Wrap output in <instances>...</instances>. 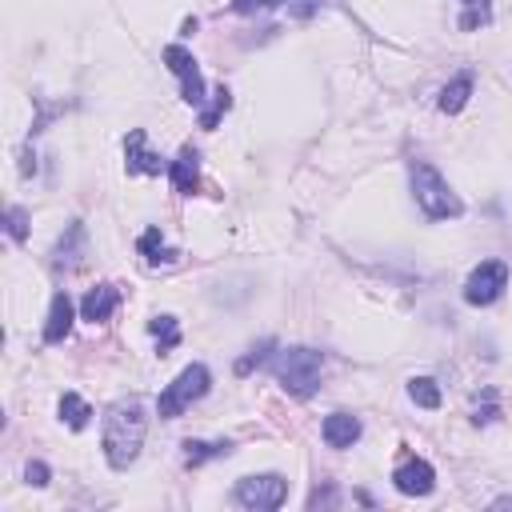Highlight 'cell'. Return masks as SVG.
I'll return each mask as SVG.
<instances>
[{
	"label": "cell",
	"instance_id": "obj_1",
	"mask_svg": "<svg viewBox=\"0 0 512 512\" xmlns=\"http://www.w3.org/2000/svg\"><path fill=\"white\" fill-rule=\"evenodd\" d=\"M144 432H148L144 400H136V396L116 400V404L108 408V416H104V436H100V444H104V460H108L116 472H124V468L140 456V448H144Z\"/></svg>",
	"mask_w": 512,
	"mask_h": 512
},
{
	"label": "cell",
	"instance_id": "obj_2",
	"mask_svg": "<svg viewBox=\"0 0 512 512\" xmlns=\"http://www.w3.org/2000/svg\"><path fill=\"white\" fill-rule=\"evenodd\" d=\"M408 180H412V196H416V204H420V212H424L428 220H456V216L464 212L460 196L448 188V180H444L428 160H412Z\"/></svg>",
	"mask_w": 512,
	"mask_h": 512
},
{
	"label": "cell",
	"instance_id": "obj_3",
	"mask_svg": "<svg viewBox=\"0 0 512 512\" xmlns=\"http://www.w3.org/2000/svg\"><path fill=\"white\" fill-rule=\"evenodd\" d=\"M272 372L280 380V388L296 400H308L320 388V372H324V356L316 348H284L272 360Z\"/></svg>",
	"mask_w": 512,
	"mask_h": 512
},
{
	"label": "cell",
	"instance_id": "obj_4",
	"mask_svg": "<svg viewBox=\"0 0 512 512\" xmlns=\"http://www.w3.org/2000/svg\"><path fill=\"white\" fill-rule=\"evenodd\" d=\"M208 384H212V372H208L204 364H188V368L160 392V400H156L160 420H176L192 400H200V396L208 392Z\"/></svg>",
	"mask_w": 512,
	"mask_h": 512
},
{
	"label": "cell",
	"instance_id": "obj_5",
	"mask_svg": "<svg viewBox=\"0 0 512 512\" xmlns=\"http://www.w3.org/2000/svg\"><path fill=\"white\" fill-rule=\"evenodd\" d=\"M288 496V480L280 472H260V476H244L236 484V504L252 508V512H272L280 508Z\"/></svg>",
	"mask_w": 512,
	"mask_h": 512
},
{
	"label": "cell",
	"instance_id": "obj_6",
	"mask_svg": "<svg viewBox=\"0 0 512 512\" xmlns=\"http://www.w3.org/2000/svg\"><path fill=\"white\" fill-rule=\"evenodd\" d=\"M508 288V264L504 260H484L480 268H472V276L464 280V300L476 308H488L500 300V292Z\"/></svg>",
	"mask_w": 512,
	"mask_h": 512
},
{
	"label": "cell",
	"instance_id": "obj_7",
	"mask_svg": "<svg viewBox=\"0 0 512 512\" xmlns=\"http://www.w3.org/2000/svg\"><path fill=\"white\" fill-rule=\"evenodd\" d=\"M164 64H168V72L180 80V100L192 104V108H200V104H204V76H200L192 52H188L184 44H168V48H164Z\"/></svg>",
	"mask_w": 512,
	"mask_h": 512
},
{
	"label": "cell",
	"instance_id": "obj_8",
	"mask_svg": "<svg viewBox=\"0 0 512 512\" xmlns=\"http://www.w3.org/2000/svg\"><path fill=\"white\" fill-rule=\"evenodd\" d=\"M392 484H396V492H404V496H428V492L436 488V472H432L428 460L412 456V460H404V464L392 472Z\"/></svg>",
	"mask_w": 512,
	"mask_h": 512
},
{
	"label": "cell",
	"instance_id": "obj_9",
	"mask_svg": "<svg viewBox=\"0 0 512 512\" xmlns=\"http://www.w3.org/2000/svg\"><path fill=\"white\" fill-rule=\"evenodd\" d=\"M124 168H128V176H160L164 172V160L144 148V132L140 128H132L124 136Z\"/></svg>",
	"mask_w": 512,
	"mask_h": 512
},
{
	"label": "cell",
	"instance_id": "obj_10",
	"mask_svg": "<svg viewBox=\"0 0 512 512\" xmlns=\"http://www.w3.org/2000/svg\"><path fill=\"white\" fill-rule=\"evenodd\" d=\"M168 180H172V188H176L180 196H192V192L200 188V152H196L192 144H184V148L176 152V160L168 164Z\"/></svg>",
	"mask_w": 512,
	"mask_h": 512
},
{
	"label": "cell",
	"instance_id": "obj_11",
	"mask_svg": "<svg viewBox=\"0 0 512 512\" xmlns=\"http://www.w3.org/2000/svg\"><path fill=\"white\" fill-rule=\"evenodd\" d=\"M116 304H120V288H112V284H96V288L84 292V300H80V316L92 320V324H100V320H108V316L116 312Z\"/></svg>",
	"mask_w": 512,
	"mask_h": 512
},
{
	"label": "cell",
	"instance_id": "obj_12",
	"mask_svg": "<svg viewBox=\"0 0 512 512\" xmlns=\"http://www.w3.org/2000/svg\"><path fill=\"white\" fill-rule=\"evenodd\" d=\"M324 444L328 448H352L356 440H360V420L352 416V412H332V416H324Z\"/></svg>",
	"mask_w": 512,
	"mask_h": 512
},
{
	"label": "cell",
	"instance_id": "obj_13",
	"mask_svg": "<svg viewBox=\"0 0 512 512\" xmlns=\"http://www.w3.org/2000/svg\"><path fill=\"white\" fill-rule=\"evenodd\" d=\"M72 332V300L68 292H56L48 304V320H44V344H60Z\"/></svg>",
	"mask_w": 512,
	"mask_h": 512
},
{
	"label": "cell",
	"instance_id": "obj_14",
	"mask_svg": "<svg viewBox=\"0 0 512 512\" xmlns=\"http://www.w3.org/2000/svg\"><path fill=\"white\" fill-rule=\"evenodd\" d=\"M228 452H232V440H188L184 444V464L200 468L204 460H216V456H228Z\"/></svg>",
	"mask_w": 512,
	"mask_h": 512
},
{
	"label": "cell",
	"instance_id": "obj_15",
	"mask_svg": "<svg viewBox=\"0 0 512 512\" xmlns=\"http://www.w3.org/2000/svg\"><path fill=\"white\" fill-rule=\"evenodd\" d=\"M468 96H472V76L464 72V76H456L452 84H444V92H440V100H436V108L452 116V112H460V108L468 104Z\"/></svg>",
	"mask_w": 512,
	"mask_h": 512
},
{
	"label": "cell",
	"instance_id": "obj_16",
	"mask_svg": "<svg viewBox=\"0 0 512 512\" xmlns=\"http://www.w3.org/2000/svg\"><path fill=\"white\" fill-rule=\"evenodd\" d=\"M148 332L156 336V352H160V356H168V352L180 344V328H176L172 316H152V320H148Z\"/></svg>",
	"mask_w": 512,
	"mask_h": 512
},
{
	"label": "cell",
	"instance_id": "obj_17",
	"mask_svg": "<svg viewBox=\"0 0 512 512\" xmlns=\"http://www.w3.org/2000/svg\"><path fill=\"white\" fill-rule=\"evenodd\" d=\"M88 416H92V408H88L76 392H64V396H60V420H64L68 428H76V432H80V428L88 424Z\"/></svg>",
	"mask_w": 512,
	"mask_h": 512
},
{
	"label": "cell",
	"instance_id": "obj_18",
	"mask_svg": "<svg viewBox=\"0 0 512 512\" xmlns=\"http://www.w3.org/2000/svg\"><path fill=\"white\" fill-rule=\"evenodd\" d=\"M140 252H144V260H148V264H172V260H176V252H172V248H164L160 228H148V232L140 236Z\"/></svg>",
	"mask_w": 512,
	"mask_h": 512
},
{
	"label": "cell",
	"instance_id": "obj_19",
	"mask_svg": "<svg viewBox=\"0 0 512 512\" xmlns=\"http://www.w3.org/2000/svg\"><path fill=\"white\" fill-rule=\"evenodd\" d=\"M408 396H412V404H420V408H440V388H436V380H428V376H412V380H408Z\"/></svg>",
	"mask_w": 512,
	"mask_h": 512
},
{
	"label": "cell",
	"instance_id": "obj_20",
	"mask_svg": "<svg viewBox=\"0 0 512 512\" xmlns=\"http://www.w3.org/2000/svg\"><path fill=\"white\" fill-rule=\"evenodd\" d=\"M228 108H232V92L220 84V88L212 92V104L200 112V128H216V124H220V116H224Z\"/></svg>",
	"mask_w": 512,
	"mask_h": 512
},
{
	"label": "cell",
	"instance_id": "obj_21",
	"mask_svg": "<svg viewBox=\"0 0 512 512\" xmlns=\"http://www.w3.org/2000/svg\"><path fill=\"white\" fill-rule=\"evenodd\" d=\"M272 348H276V340H260V344H256V348H252V352H248L244 360H236V376H248V372H252L256 364H264Z\"/></svg>",
	"mask_w": 512,
	"mask_h": 512
},
{
	"label": "cell",
	"instance_id": "obj_22",
	"mask_svg": "<svg viewBox=\"0 0 512 512\" xmlns=\"http://www.w3.org/2000/svg\"><path fill=\"white\" fill-rule=\"evenodd\" d=\"M4 220H8V236L24 244V236H28V212H24L20 204H12V208L4 212Z\"/></svg>",
	"mask_w": 512,
	"mask_h": 512
},
{
	"label": "cell",
	"instance_id": "obj_23",
	"mask_svg": "<svg viewBox=\"0 0 512 512\" xmlns=\"http://www.w3.org/2000/svg\"><path fill=\"white\" fill-rule=\"evenodd\" d=\"M468 12L460 16V28H476V24H484L488 20V0H460Z\"/></svg>",
	"mask_w": 512,
	"mask_h": 512
},
{
	"label": "cell",
	"instance_id": "obj_24",
	"mask_svg": "<svg viewBox=\"0 0 512 512\" xmlns=\"http://www.w3.org/2000/svg\"><path fill=\"white\" fill-rule=\"evenodd\" d=\"M292 0H232V12H264V8H280Z\"/></svg>",
	"mask_w": 512,
	"mask_h": 512
},
{
	"label": "cell",
	"instance_id": "obj_25",
	"mask_svg": "<svg viewBox=\"0 0 512 512\" xmlns=\"http://www.w3.org/2000/svg\"><path fill=\"white\" fill-rule=\"evenodd\" d=\"M24 476H28V484H36V488H44L52 472H48V464H44V460H32V464L24 468Z\"/></svg>",
	"mask_w": 512,
	"mask_h": 512
},
{
	"label": "cell",
	"instance_id": "obj_26",
	"mask_svg": "<svg viewBox=\"0 0 512 512\" xmlns=\"http://www.w3.org/2000/svg\"><path fill=\"white\" fill-rule=\"evenodd\" d=\"M332 500H336V492H332V488H324V492L316 488V492L308 496V508H320V504H332Z\"/></svg>",
	"mask_w": 512,
	"mask_h": 512
}]
</instances>
